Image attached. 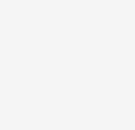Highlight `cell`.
I'll return each mask as SVG.
<instances>
[]
</instances>
